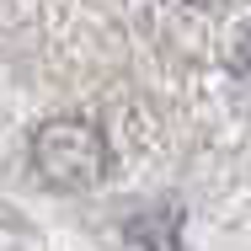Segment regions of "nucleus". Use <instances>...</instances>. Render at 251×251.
Returning <instances> with one entry per match:
<instances>
[{"instance_id": "nucleus-2", "label": "nucleus", "mask_w": 251, "mask_h": 251, "mask_svg": "<svg viewBox=\"0 0 251 251\" xmlns=\"http://www.w3.org/2000/svg\"><path fill=\"white\" fill-rule=\"evenodd\" d=\"M187 5H203V11H208V5H225V0H187Z\"/></svg>"}, {"instance_id": "nucleus-1", "label": "nucleus", "mask_w": 251, "mask_h": 251, "mask_svg": "<svg viewBox=\"0 0 251 251\" xmlns=\"http://www.w3.org/2000/svg\"><path fill=\"white\" fill-rule=\"evenodd\" d=\"M32 171L53 193H86L107 176V139L86 118H49L32 134Z\"/></svg>"}]
</instances>
